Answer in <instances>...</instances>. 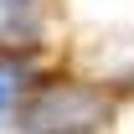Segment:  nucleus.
Listing matches in <instances>:
<instances>
[{
  "label": "nucleus",
  "instance_id": "f257e3e1",
  "mask_svg": "<svg viewBox=\"0 0 134 134\" xmlns=\"http://www.w3.org/2000/svg\"><path fill=\"white\" fill-rule=\"evenodd\" d=\"M108 124V93L88 83H47L36 98H26L21 129L26 134H93Z\"/></svg>",
  "mask_w": 134,
  "mask_h": 134
},
{
  "label": "nucleus",
  "instance_id": "f03ea898",
  "mask_svg": "<svg viewBox=\"0 0 134 134\" xmlns=\"http://www.w3.org/2000/svg\"><path fill=\"white\" fill-rule=\"evenodd\" d=\"M36 26V10L31 0H0V47H10V41H26Z\"/></svg>",
  "mask_w": 134,
  "mask_h": 134
},
{
  "label": "nucleus",
  "instance_id": "7ed1b4c3",
  "mask_svg": "<svg viewBox=\"0 0 134 134\" xmlns=\"http://www.w3.org/2000/svg\"><path fill=\"white\" fill-rule=\"evenodd\" d=\"M21 88H26V72L21 67H0V124L10 119V108H16Z\"/></svg>",
  "mask_w": 134,
  "mask_h": 134
}]
</instances>
